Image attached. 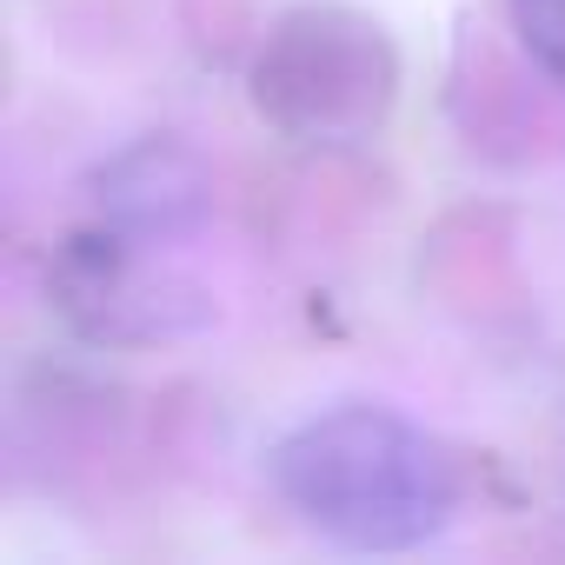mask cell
<instances>
[{"label": "cell", "instance_id": "1", "mask_svg": "<svg viewBox=\"0 0 565 565\" xmlns=\"http://www.w3.org/2000/svg\"><path fill=\"white\" fill-rule=\"evenodd\" d=\"M273 492L347 552H413L466 505L459 452L393 406H333L279 433Z\"/></svg>", "mask_w": 565, "mask_h": 565}, {"label": "cell", "instance_id": "2", "mask_svg": "<svg viewBox=\"0 0 565 565\" xmlns=\"http://www.w3.org/2000/svg\"><path fill=\"white\" fill-rule=\"evenodd\" d=\"M253 100L294 134H360L393 100V54L373 21L340 8H307L279 28L253 67Z\"/></svg>", "mask_w": 565, "mask_h": 565}, {"label": "cell", "instance_id": "3", "mask_svg": "<svg viewBox=\"0 0 565 565\" xmlns=\"http://www.w3.org/2000/svg\"><path fill=\"white\" fill-rule=\"evenodd\" d=\"M519 47L565 87V0H505Z\"/></svg>", "mask_w": 565, "mask_h": 565}]
</instances>
